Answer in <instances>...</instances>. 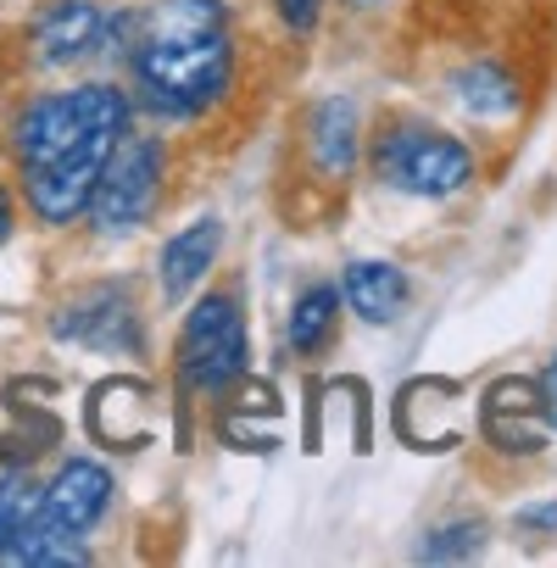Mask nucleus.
I'll return each instance as SVG.
<instances>
[{
  "mask_svg": "<svg viewBox=\"0 0 557 568\" xmlns=\"http://www.w3.org/2000/svg\"><path fill=\"white\" fill-rule=\"evenodd\" d=\"M107 29L112 40H123L129 68L156 112L195 118L212 101H223L234 79L223 0H151L129 18H112Z\"/></svg>",
  "mask_w": 557,
  "mask_h": 568,
  "instance_id": "2",
  "label": "nucleus"
},
{
  "mask_svg": "<svg viewBox=\"0 0 557 568\" xmlns=\"http://www.w3.org/2000/svg\"><path fill=\"white\" fill-rule=\"evenodd\" d=\"M129 129V95L112 84H79L34 101L18 118V162L29 206L45 223H73L90 206V190Z\"/></svg>",
  "mask_w": 557,
  "mask_h": 568,
  "instance_id": "1",
  "label": "nucleus"
},
{
  "mask_svg": "<svg viewBox=\"0 0 557 568\" xmlns=\"http://www.w3.org/2000/svg\"><path fill=\"white\" fill-rule=\"evenodd\" d=\"M374 173L402 190V195H457L468 179H474V156L463 140L440 134V129H418V123H402L391 134H379L374 145Z\"/></svg>",
  "mask_w": 557,
  "mask_h": 568,
  "instance_id": "3",
  "label": "nucleus"
},
{
  "mask_svg": "<svg viewBox=\"0 0 557 568\" xmlns=\"http://www.w3.org/2000/svg\"><path fill=\"white\" fill-rule=\"evenodd\" d=\"M540 402H546V418H551V429H557V357H551V368H546V379H540Z\"/></svg>",
  "mask_w": 557,
  "mask_h": 568,
  "instance_id": "19",
  "label": "nucleus"
},
{
  "mask_svg": "<svg viewBox=\"0 0 557 568\" xmlns=\"http://www.w3.org/2000/svg\"><path fill=\"white\" fill-rule=\"evenodd\" d=\"M90 429L107 440V446H145L151 429H156V390L145 379H112L95 390L90 402Z\"/></svg>",
  "mask_w": 557,
  "mask_h": 568,
  "instance_id": "9",
  "label": "nucleus"
},
{
  "mask_svg": "<svg viewBox=\"0 0 557 568\" xmlns=\"http://www.w3.org/2000/svg\"><path fill=\"white\" fill-rule=\"evenodd\" d=\"M474 546H479V529H474V524H457V529H440V540H424L418 557H424V562H440V557H463V551H474Z\"/></svg>",
  "mask_w": 557,
  "mask_h": 568,
  "instance_id": "17",
  "label": "nucleus"
},
{
  "mask_svg": "<svg viewBox=\"0 0 557 568\" xmlns=\"http://www.w3.org/2000/svg\"><path fill=\"white\" fill-rule=\"evenodd\" d=\"M12 223H18V217H12V195H7V190H0V245H7V240H12Z\"/></svg>",
  "mask_w": 557,
  "mask_h": 568,
  "instance_id": "20",
  "label": "nucleus"
},
{
  "mask_svg": "<svg viewBox=\"0 0 557 568\" xmlns=\"http://www.w3.org/2000/svg\"><path fill=\"white\" fill-rule=\"evenodd\" d=\"M357 7H374V0H357Z\"/></svg>",
  "mask_w": 557,
  "mask_h": 568,
  "instance_id": "21",
  "label": "nucleus"
},
{
  "mask_svg": "<svg viewBox=\"0 0 557 568\" xmlns=\"http://www.w3.org/2000/svg\"><path fill=\"white\" fill-rule=\"evenodd\" d=\"M217 240H223V229H217L212 217H201V223H190L184 234H173V240L162 245V291H168V296L195 291L201 273H206L212 256H217Z\"/></svg>",
  "mask_w": 557,
  "mask_h": 568,
  "instance_id": "14",
  "label": "nucleus"
},
{
  "mask_svg": "<svg viewBox=\"0 0 557 568\" xmlns=\"http://www.w3.org/2000/svg\"><path fill=\"white\" fill-rule=\"evenodd\" d=\"M107 501H112V474L101 468V463H62V474L51 479V490H45V513H51V524L57 529H68V535H84V529H95L101 524V513H107Z\"/></svg>",
  "mask_w": 557,
  "mask_h": 568,
  "instance_id": "11",
  "label": "nucleus"
},
{
  "mask_svg": "<svg viewBox=\"0 0 557 568\" xmlns=\"http://www.w3.org/2000/svg\"><path fill=\"white\" fill-rule=\"evenodd\" d=\"M307 145H313V168L330 173V179H346L352 162H357V106L346 95L324 101L313 112V129H307Z\"/></svg>",
  "mask_w": 557,
  "mask_h": 568,
  "instance_id": "12",
  "label": "nucleus"
},
{
  "mask_svg": "<svg viewBox=\"0 0 557 568\" xmlns=\"http://www.w3.org/2000/svg\"><path fill=\"white\" fill-rule=\"evenodd\" d=\"M407 273L391 267V262H352L346 273V302L368 318V324H396L402 307H407Z\"/></svg>",
  "mask_w": 557,
  "mask_h": 568,
  "instance_id": "13",
  "label": "nucleus"
},
{
  "mask_svg": "<svg viewBox=\"0 0 557 568\" xmlns=\"http://www.w3.org/2000/svg\"><path fill=\"white\" fill-rule=\"evenodd\" d=\"M0 562L62 568V562H90V551L79 535L51 524L45 496H34L29 479H0Z\"/></svg>",
  "mask_w": 557,
  "mask_h": 568,
  "instance_id": "6",
  "label": "nucleus"
},
{
  "mask_svg": "<svg viewBox=\"0 0 557 568\" xmlns=\"http://www.w3.org/2000/svg\"><path fill=\"white\" fill-rule=\"evenodd\" d=\"M101 40H107V18L90 7V0H57L34 29V57L45 68H73V62L95 57Z\"/></svg>",
  "mask_w": 557,
  "mask_h": 568,
  "instance_id": "10",
  "label": "nucleus"
},
{
  "mask_svg": "<svg viewBox=\"0 0 557 568\" xmlns=\"http://www.w3.org/2000/svg\"><path fill=\"white\" fill-rule=\"evenodd\" d=\"M330 329H335V284H313V291L296 302V313H291L285 341L296 352H318L330 341Z\"/></svg>",
  "mask_w": 557,
  "mask_h": 568,
  "instance_id": "16",
  "label": "nucleus"
},
{
  "mask_svg": "<svg viewBox=\"0 0 557 568\" xmlns=\"http://www.w3.org/2000/svg\"><path fill=\"white\" fill-rule=\"evenodd\" d=\"M156 190H162V140L123 129V140L112 145L84 212L101 234H123V229L145 223V212L156 206Z\"/></svg>",
  "mask_w": 557,
  "mask_h": 568,
  "instance_id": "5",
  "label": "nucleus"
},
{
  "mask_svg": "<svg viewBox=\"0 0 557 568\" xmlns=\"http://www.w3.org/2000/svg\"><path fill=\"white\" fill-rule=\"evenodd\" d=\"M318 7H324V0H278V18H285L291 29H313Z\"/></svg>",
  "mask_w": 557,
  "mask_h": 568,
  "instance_id": "18",
  "label": "nucleus"
},
{
  "mask_svg": "<svg viewBox=\"0 0 557 568\" xmlns=\"http://www.w3.org/2000/svg\"><path fill=\"white\" fill-rule=\"evenodd\" d=\"M479 424H485L490 446H502V452H540L546 435H551V418H546V402H540L535 379L490 385V396L479 407Z\"/></svg>",
  "mask_w": 557,
  "mask_h": 568,
  "instance_id": "8",
  "label": "nucleus"
},
{
  "mask_svg": "<svg viewBox=\"0 0 557 568\" xmlns=\"http://www.w3.org/2000/svg\"><path fill=\"white\" fill-rule=\"evenodd\" d=\"M57 335L95 346V352H140V318H134V302L118 284H95V291L73 296L57 313Z\"/></svg>",
  "mask_w": 557,
  "mask_h": 568,
  "instance_id": "7",
  "label": "nucleus"
},
{
  "mask_svg": "<svg viewBox=\"0 0 557 568\" xmlns=\"http://www.w3.org/2000/svg\"><path fill=\"white\" fill-rule=\"evenodd\" d=\"M457 90V106L474 112V118H513L518 112V84L496 68V62H474L452 79Z\"/></svg>",
  "mask_w": 557,
  "mask_h": 568,
  "instance_id": "15",
  "label": "nucleus"
},
{
  "mask_svg": "<svg viewBox=\"0 0 557 568\" xmlns=\"http://www.w3.org/2000/svg\"><path fill=\"white\" fill-rule=\"evenodd\" d=\"M251 363V341H245V313L234 307V296H201L195 313L184 318L179 335V374L190 390H229L234 379H245Z\"/></svg>",
  "mask_w": 557,
  "mask_h": 568,
  "instance_id": "4",
  "label": "nucleus"
}]
</instances>
